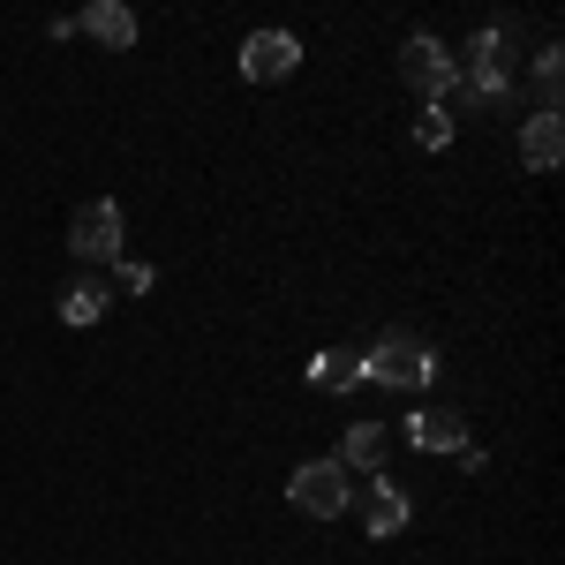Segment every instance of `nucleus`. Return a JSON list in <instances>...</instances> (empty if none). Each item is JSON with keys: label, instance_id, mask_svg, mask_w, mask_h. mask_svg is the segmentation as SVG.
Instances as JSON below:
<instances>
[{"label": "nucleus", "instance_id": "1", "mask_svg": "<svg viewBox=\"0 0 565 565\" xmlns=\"http://www.w3.org/2000/svg\"><path fill=\"white\" fill-rule=\"evenodd\" d=\"M437 377V348L423 332H385L377 348H362V385H385V392H423Z\"/></svg>", "mask_w": 565, "mask_h": 565}, {"label": "nucleus", "instance_id": "2", "mask_svg": "<svg viewBox=\"0 0 565 565\" xmlns=\"http://www.w3.org/2000/svg\"><path fill=\"white\" fill-rule=\"evenodd\" d=\"M287 498H295V513H309V521H340L354 498V482L340 460H302L295 468V482H287Z\"/></svg>", "mask_w": 565, "mask_h": 565}, {"label": "nucleus", "instance_id": "3", "mask_svg": "<svg viewBox=\"0 0 565 565\" xmlns=\"http://www.w3.org/2000/svg\"><path fill=\"white\" fill-rule=\"evenodd\" d=\"M68 249L84 264H121V204L114 196H90L84 212L68 218Z\"/></svg>", "mask_w": 565, "mask_h": 565}, {"label": "nucleus", "instance_id": "4", "mask_svg": "<svg viewBox=\"0 0 565 565\" xmlns=\"http://www.w3.org/2000/svg\"><path fill=\"white\" fill-rule=\"evenodd\" d=\"M399 84L407 90H423V98H445V90H452V53H445V45L430 39V31H415V39L399 45Z\"/></svg>", "mask_w": 565, "mask_h": 565}, {"label": "nucleus", "instance_id": "5", "mask_svg": "<svg viewBox=\"0 0 565 565\" xmlns=\"http://www.w3.org/2000/svg\"><path fill=\"white\" fill-rule=\"evenodd\" d=\"M295 61H302V39L295 31H249L242 39V76L249 84H287Z\"/></svg>", "mask_w": 565, "mask_h": 565}, {"label": "nucleus", "instance_id": "6", "mask_svg": "<svg viewBox=\"0 0 565 565\" xmlns=\"http://www.w3.org/2000/svg\"><path fill=\"white\" fill-rule=\"evenodd\" d=\"M348 513H354L362 527H370L377 543H385V535H399V527L415 521V505H407V490H399V482H370V490H354V498H348Z\"/></svg>", "mask_w": 565, "mask_h": 565}, {"label": "nucleus", "instance_id": "7", "mask_svg": "<svg viewBox=\"0 0 565 565\" xmlns=\"http://www.w3.org/2000/svg\"><path fill=\"white\" fill-rule=\"evenodd\" d=\"M407 437H415V452H460L468 423H460V407H423V415H407Z\"/></svg>", "mask_w": 565, "mask_h": 565}, {"label": "nucleus", "instance_id": "8", "mask_svg": "<svg viewBox=\"0 0 565 565\" xmlns=\"http://www.w3.org/2000/svg\"><path fill=\"white\" fill-rule=\"evenodd\" d=\"M558 159H565V129H558V114H527V121H521V167L551 174Z\"/></svg>", "mask_w": 565, "mask_h": 565}, {"label": "nucleus", "instance_id": "9", "mask_svg": "<svg viewBox=\"0 0 565 565\" xmlns=\"http://www.w3.org/2000/svg\"><path fill=\"white\" fill-rule=\"evenodd\" d=\"M354 385H362V348L309 354V392H354Z\"/></svg>", "mask_w": 565, "mask_h": 565}, {"label": "nucleus", "instance_id": "10", "mask_svg": "<svg viewBox=\"0 0 565 565\" xmlns=\"http://www.w3.org/2000/svg\"><path fill=\"white\" fill-rule=\"evenodd\" d=\"M76 31H90L98 45H114V53H121V45H136V15L121 8V0H90L84 15H76Z\"/></svg>", "mask_w": 565, "mask_h": 565}, {"label": "nucleus", "instance_id": "11", "mask_svg": "<svg viewBox=\"0 0 565 565\" xmlns=\"http://www.w3.org/2000/svg\"><path fill=\"white\" fill-rule=\"evenodd\" d=\"M106 302H114V287H106L98 271H84V279L61 295V317H68V324H98V317H106Z\"/></svg>", "mask_w": 565, "mask_h": 565}, {"label": "nucleus", "instance_id": "12", "mask_svg": "<svg viewBox=\"0 0 565 565\" xmlns=\"http://www.w3.org/2000/svg\"><path fill=\"white\" fill-rule=\"evenodd\" d=\"M340 468H362V476H377V468H385V423H354L348 445H340Z\"/></svg>", "mask_w": 565, "mask_h": 565}, {"label": "nucleus", "instance_id": "13", "mask_svg": "<svg viewBox=\"0 0 565 565\" xmlns=\"http://www.w3.org/2000/svg\"><path fill=\"white\" fill-rule=\"evenodd\" d=\"M527 84H535V114H558V90H565V53H558V45H543V53H535Z\"/></svg>", "mask_w": 565, "mask_h": 565}, {"label": "nucleus", "instance_id": "14", "mask_svg": "<svg viewBox=\"0 0 565 565\" xmlns=\"http://www.w3.org/2000/svg\"><path fill=\"white\" fill-rule=\"evenodd\" d=\"M415 143H423V151H445V143H452V114L423 106V121H415Z\"/></svg>", "mask_w": 565, "mask_h": 565}, {"label": "nucleus", "instance_id": "15", "mask_svg": "<svg viewBox=\"0 0 565 565\" xmlns=\"http://www.w3.org/2000/svg\"><path fill=\"white\" fill-rule=\"evenodd\" d=\"M151 279H159V271H151V264H121V271H114V287H121V295H143V287H151Z\"/></svg>", "mask_w": 565, "mask_h": 565}]
</instances>
